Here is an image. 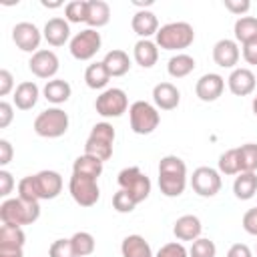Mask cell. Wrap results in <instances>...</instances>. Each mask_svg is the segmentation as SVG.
<instances>
[{
    "instance_id": "obj_1",
    "label": "cell",
    "mask_w": 257,
    "mask_h": 257,
    "mask_svg": "<svg viewBox=\"0 0 257 257\" xmlns=\"http://www.w3.org/2000/svg\"><path fill=\"white\" fill-rule=\"evenodd\" d=\"M187 187V165L177 155H167L159 161V189L165 197H179Z\"/></svg>"
},
{
    "instance_id": "obj_2",
    "label": "cell",
    "mask_w": 257,
    "mask_h": 257,
    "mask_svg": "<svg viewBox=\"0 0 257 257\" xmlns=\"http://www.w3.org/2000/svg\"><path fill=\"white\" fill-rule=\"evenodd\" d=\"M40 217V203L24 201L22 197L4 199L0 205V221L6 225H32Z\"/></svg>"
},
{
    "instance_id": "obj_3",
    "label": "cell",
    "mask_w": 257,
    "mask_h": 257,
    "mask_svg": "<svg viewBox=\"0 0 257 257\" xmlns=\"http://www.w3.org/2000/svg\"><path fill=\"white\" fill-rule=\"evenodd\" d=\"M155 38L157 46L163 50H183L193 44L195 30L189 22H169L159 28Z\"/></svg>"
},
{
    "instance_id": "obj_4",
    "label": "cell",
    "mask_w": 257,
    "mask_h": 257,
    "mask_svg": "<svg viewBox=\"0 0 257 257\" xmlns=\"http://www.w3.org/2000/svg\"><path fill=\"white\" fill-rule=\"evenodd\" d=\"M114 128L110 122H96L84 143V155H90L98 161H108L112 157V145H114Z\"/></svg>"
},
{
    "instance_id": "obj_5",
    "label": "cell",
    "mask_w": 257,
    "mask_h": 257,
    "mask_svg": "<svg viewBox=\"0 0 257 257\" xmlns=\"http://www.w3.org/2000/svg\"><path fill=\"white\" fill-rule=\"evenodd\" d=\"M68 131V114L58 108H44L36 118H34V133L44 139H58Z\"/></svg>"
},
{
    "instance_id": "obj_6",
    "label": "cell",
    "mask_w": 257,
    "mask_h": 257,
    "mask_svg": "<svg viewBox=\"0 0 257 257\" xmlns=\"http://www.w3.org/2000/svg\"><path fill=\"white\" fill-rule=\"evenodd\" d=\"M128 118H131V128L137 135H151L161 122L159 108L147 100L133 102L128 106Z\"/></svg>"
},
{
    "instance_id": "obj_7",
    "label": "cell",
    "mask_w": 257,
    "mask_h": 257,
    "mask_svg": "<svg viewBox=\"0 0 257 257\" xmlns=\"http://www.w3.org/2000/svg\"><path fill=\"white\" fill-rule=\"evenodd\" d=\"M118 187L131 195V199L139 205L151 195V179L139 167H126L118 173Z\"/></svg>"
},
{
    "instance_id": "obj_8",
    "label": "cell",
    "mask_w": 257,
    "mask_h": 257,
    "mask_svg": "<svg viewBox=\"0 0 257 257\" xmlns=\"http://www.w3.org/2000/svg\"><path fill=\"white\" fill-rule=\"evenodd\" d=\"M94 108L104 118H116V116H120V114L126 112V108H128V96H126V92L122 88H116V86L106 88V90H102L96 96Z\"/></svg>"
},
{
    "instance_id": "obj_9",
    "label": "cell",
    "mask_w": 257,
    "mask_h": 257,
    "mask_svg": "<svg viewBox=\"0 0 257 257\" xmlns=\"http://www.w3.org/2000/svg\"><path fill=\"white\" fill-rule=\"evenodd\" d=\"M96 181L98 179L72 173V177L68 181V191H70V197L74 199L76 205H80V207H92V205H96V201L100 197V189H98V183Z\"/></svg>"
},
{
    "instance_id": "obj_10",
    "label": "cell",
    "mask_w": 257,
    "mask_h": 257,
    "mask_svg": "<svg viewBox=\"0 0 257 257\" xmlns=\"http://www.w3.org/2000/svg\"><path fill=\"white\" fill-rule=\"evenodd\" d=\"M100 44H102L100 32L94 30V28H86V30H82V32L72 36V40H70V54L76 60H90L100 50Z\"/></svg>"
},
{
    "instance_id": "obj_11",
    "label": "cell",
    "mask_w": 257,
    "mask_h": 257,
    "mask_svg": "<svg viewBox=\"0 0 257 257\" xmlns=\"http://www.w3.org/2000/svg\"><path fill=\"white\" fill-rule=\"evenodd\" d=\"M191 187L199 197H215L221 191V173L213 167H197L191 177Z\"/></svg>"
},
{
    "instance_id": "obj_12",
    "label": "cell",
    "mask_w": 257,
    "mask_h": 257,
    "mask_svg": "<svg viewBox=\"0 0 257 257\" xmlns=\"http://www.w3.org/2000/svg\"><path fill=\"white\" fill-rule=\"evenodd\" d=\"M42 32L38 30L36 24L32 22H18L14 28H12V40L14 44L22 50V52H38L40 48V40H42Z\"/></svg>"
},
{
    "instance_id": "obj_13",
    "label": "cell",
    "mask_w": 257,
    "mask_h": 257,
    "mask_svg": "<svg viewBox=\"0 0 257 257\" xmlns=\"http://www.w3.org/2000/svg\"><path fill=\"white\" fill-rule=\"evenodd\" d=\"M32 181H34L38 201L56 199L62 191V177L56 171H40V173L32 175Z\"/></svg>"
},
{
    "instance_id": "obj_14",
    "label": "cell",
    "mask_w": 257,
    "mask_h": 257,
    "mask_svg": "<svg viewBox=\"0 0 257 257\" xmlns=\"http://www.w3.org/2000/svg\"><path fill=\"white\" fill-rule=\"evenodd\" d=\"M28 68H30V72H32L34 76H38V78H50V80H52V76H54V74L58 72V68H60V62H58V56H56L52 50L40 48L38 52H34V54L30 56Z\"/></svg>"
},
{
    "instance_id": "obj_15",
    "label": "cell",
    "mask_w": 257,
    "mask_h": 257,
    "mask_svg": "<svg viewBox=\"0 0 257 257\" xmlns=\"http://www.w3.org/2000/svg\"><path fill=\"white\" fill-rule=\"evenodd\" d=\"M223 88H225V78L221 74H217V72H207L197 80L195 94L203 102H213L223 94Z\"/></svg>"
},
{
    "instance_id": "obj_16",
    "label": "cell",
    "mask_w": 257,
    "mask_h": 257,
    "mask_svg": "<svg viewBox=\"0 0 257 257\" xmlns=\"http://www.w3.org/2000/svg\"><path fill=\"white\" fill-rule=\"evenodd\" d=\"M239 56H241L239 44L231 38H221L213 46V60L221 68H235V64L239 62Z\"/></svg>"
},
{
    "instance_id": "obj_17",
    "label": "cell",
    "mask_w": 257,
    "mask_h": 257,
    "mask_svg": "<svg viewBox=\"0 0 257 257\" xmlns=\"http://www.w3.org/2000/svg\"><path fill=\"white\" fill-rule=\"evenodd\" d=\"M227 84H229V90L235 96H247L255 90L257 76L249 68H233V72L227 78Z\"/></svg>"
},
{
    "instance_id": "obj_18",
    "label": "cell",
    "mask_w": 257,
    "mask_h": 257,
    "mask_svg": "<svg viewBox=\"0 0 257 257\" xmlns=\"http://www.w3.org/2000/svg\"><path fill=\"white\" fill-rule=\"evenodd\" d=\"M42 36H44V40L50 46H64L68 42V38H70V24H68V20L60 18V16L50 18L44 24Z\"/></svg>"
},
{
    "instance_id": "obj_19",
    "label": "cell",
    "mask_w": 257,
    "mask_h": 257,
    "mask_svg": "<svg viewBox=\"0 0 257 257\" xmlns=\"http://www.w3.org/2000/svg\"><path fill=\"white\" fill-rule=\"evenodd\" d=\"M153 102L159 110H173L181 102V92L173 82H159L153 88Z\"/></svg>"
},
{
    "instance_id": "obj_20",
    "label": "cell",
    "mask_w": 257,
    "mask_h": 257,
    "mask_svg": "<svg viewBox=\"0 0 257 257\" xmlns=\"http://www.w3.org/2000/svg\"><path fill=\"white\" fill-rule=\"evenodd\" d=\"M201 231H203V225L197 215H183L173 225V233L179 241H195L201 237Z\"/></svg>"
},
{
    "instance_id": "obj_21",
    "label": "cell",
    "mask_w": 257,
    "mask_h": 257,
    "mask_svg": "<svg viewBox=\"0 0 257 257\" xmlns=\"http://www.w3.org/2000/svg\"><path fill=\"white\" fill-rule=\"evenodd\" d=\"M131 28L141 38H149L153 34L157 36V32H159V18L151 10H139V12H135V16L131 20Z\"/></svg>"
},
{
    "instance_id": "obj_22",
    "label": "cell",
    "mask_w": 257,
    "mask_h": 257,
    "mask_svg": "<svg viewBox=\"0 0 257 257\" xmlns=\"http://www.w3.org/2000/svg\"><path fill=\"white\" fill-rule=\"evenodd\" d=\"M38 96H40L38 84L32 82V80H24V82H20V84L16 86L12 98H14L16 108H20V110H30V108L38 102Z\"/></svg>"
},
{
    "instance_id": "obj_23",
    "label": "cell",
    "mask_w": 257,
    "mask_h": 257,
    "mask_svg": "<svg viewBox=\"0 0 257 257\" xmlns=\"http://www.w3.org/2000/svg\"><path fill=\"white\" fill-rule=\"evenodd\" d=\"M133 56H135V62L143 68H153L159 60V46L157 42L149 40V38H141L137 44H135V50H133Z\"/></svg>"
},
{
    "instance_id": "obj_24",
    "label": "cell",
    "mask_w": 257,
    "mask_h": 257,
    "mask_svg": "<svg viewBox=\"0 0 257 257\" xmlns=\"http://www.w3.org/2000/svg\"><path fill=\"white\" fill-rule=\"evenodd\" d=\"M122 257H155L149 241L143 235H126L120 243Z\"/></svg>"
},
{
    "instance_id": "obj_25",
    "label": "cell",
    "mask_w": 257,
    "mask_h": 257,
    "mask_svg": "<svg viewBox=\"0 0 257 257\" xmlns=\"http://www.w3.org/2000/svg\"><path fill=\"white\" fill-rule=\"evenodd\" d=\"M102 62H104V66H106V70H108L110 76H124V74L131 70V58H128V54H126L124 50H120V48L108 50V52L104 54Z\"/></svg>"
},
{
    "instance_id": "obj_26",
    "label": "cell",
    "mask_w": 257,
    "mask_h": 257,
    "mask_svg": "<svg viewBox=\"0 0 257 257\" xmlns=\"http://www.w3.org/2000/svg\"><path fill=\"white\" fill-rule=\"evenodd\" d=\"M42 94L48 102L52 104H62L70 98L72 94V88L70 84L64 80V78H52V80H46L44 88H42Z\"/></svg>"
},
{
    "instance_id": "obj_27",
    "label": "cell",
    "mask_w": 257,
    "mask_h": 257,
    "mask_svg": "<svg viewBox=\"0 0 257 257\" xmlns=\"http://www.w3.org/2000/svg\"><path fill=\"white\" fill-rule=\"evenodd\" d=\"M110 20V6L104 0H88V16H86V24L88 28H102L106 26Z\"/></svg>"
},
{
    "instance_id": "obj_28",
    "label": "cell",
    "mask_w": 257,
    "mask_h": 257,
    "mask_svg": "<svg viewBox=\"0 0 257 257\" xmlns=\"http://www.w3.org/2000/svg\"><path fill=\"white\" fill-rule=\"evenodd\" d=\"M233 193L239 201H249L257 195V175L255 173H239L233 181Z\"/></svg>"
},
{
    "instance_id": "obj_29",
    "label": "cell",
    "mask_w": 257,
    "mask_h": 257,
    "mask_svg": "<svg viewBox=\"0 0 257 257\" xmlns=\"http://www.w3.org/2000/svg\"><path fill=\"white\" fill-rule=\"evenodd\" d=\"M24 241H26V235H24L22 227L2 223V227H0V249H10V251L24 249Z\"/></svg>"
},
{
    "instance_id": "obj_30",
    "label": "cell",
    "mask_w": 257,
    "mask_h": 257,
    "mask_svg": "<svg viewBox=\"0 0 257 257\" xmlns=\"http://www.w3.org/2000/svg\"><path fill=\"white\" fill-rule=\"evenodd\" d=\"M195 58L193 56H189V54H185V52H179V54H175V56H171L169 58V62H167V72L173 76V78H185V76H189L193 70H195Z\"/></svg>"
},
{
    "instance_id": "obj_31",
    "label": "cell",
    "mask_w": 257,
    "mask_h": 257,
    "mask_svg": "<svg viewBox=\"0 0 257 257\" xmlns=\"http://www.w3.org/2000/svg\"><path fill=\"white\" fill-rule=\"evenodd\" d=\"M108 80H110V74H108V70H106V66H104L102 60L100 62H92V64L86 66V70H84V82H86L88 88L100 90V88H104L108 84Z\"/></svg>"
},
{
    "instance_id": "obj_32",
    "label": "cell",
    "mask_w": 257,
    "mask_h": 257,
    "mask_svg": "<svg viewBox=\"0 0 257 257\" xmlns=\"http://www.w3.org/2000/svg\"><path fill=\"white\" fill-rule=\"evenodd\" d=\"M233 32H235V42H241V44H247L251 40L257 38V18L255 16H241L235 20V26H233Z\"/></svg>"
},
{
    "instance_id": "obj_33",
    "label": "cell",
    "mask_w": 257,
    "mask_h": 257,
    "mask_svg": "<svg viewBox=\"0 0 257 257\" xmlns=\"http://www.w3.org/2000/svg\"><path fill=\"white\" fill-rule=\"evenodd\" d=\"M102 161L90 157V155H80L74 159L72 163V173H78V175H86V177H92V179H98L102 175Z\"/></svg>"
},
{
    "instance_id": "obj_34",
    "label": "cell",
    "mask_w": 257,
    "mask_h": 257,
    "mask_svg": "<svg viewBox=\"0 0 257 257\" xmlns=\"http://www.w3.org/2000/svg\"><path fill=\"white\" fill-rule=\"evenodd\" d=\"M237 151H239L241 173H255L257 171V143H245L237 147Z\"/></svg>"
},
{
    "instance_id": "obj_35",
    "label": "cell",
    "mask_w": 257,
    "mask_h": 257,
    "mask_svg": "<svg viewBox=\"0 0 257 257\" xmlns=\"http://www.w3.org/2000/svg\"><path fill=\"white\" fill-rule=\"evenodd\" d=\"M70 243H72L74 253L78 257H86V255L94 253V247H96V241H94V237L88 231H76L70 237Z\"/></svg>"
},
{
    "instance_id": "obj_36",
    "label": "cell",
    "mask_w": 257,
    "mask_h": 257,
    "mask_svg": "<svg viewBox=\"0 0 257 257\" xmlns=\"http://www.w3.org/2000/svg\"><path fill=\"white\" fill-rule=\"evenodd\" d=\"M86 16H88V0H72L64 6V18L68 20V24L86 22Z\"/></svg>"
},
{
    "instance_id": "obj_37",
    "label": "cell",
    "mask_w": 257,
    "mask_h": 257,
    "mask_svg": "<svg viewBox=\"0 0 257 257\" xmlns=\"http://www.w3.org/2000/svg\"><path fill=\"white\" fill-rule=\"evenodd\" d=\"M219 173L221 175H239L241 165H239V151L229 149L219 157Z\"/></svg>"
},
{
    "instance_id": "obj_38",
    "label": "cell",
    "mask_w": 257,
    "mask_h": 257,
    "mask_svg": "<svg viewBox=\"0 0 257 257\" xmlns=\"http://www.w3.org/2000/svg\"><path fill=\"white\" fill-rule=\"evenodd\" d=\"M215 255H217V247L207 237L195 239L193 245H191V249H189V257H215Z\"/></svg>"
},
{
    "instance_id": "obj_39",
    "label": "cell",
    "mask_w": 257,
    "mask_h": 257,
    "mask_svg": "<svg viewBox=\"0 0 257 257\" xmlns=\"http://www.w3.org/2000/svg\"><path fill=\"white\" fill-rule=\"evenodd\" d=\"M48 257H78V255L74 253L70 239H56L48 249Z\"/></svg>"
},
{
    "instance_id": "obj_40",
    "label": "cell",
    "mask_w": 257,
    "mask_h": 257,
    "mask_svg": "<svg viewBox=\"0 0 257 257\" xmlns=\"http://www.w3.org/2000/svg\"><path fill=\"white\" fill-rule=\"evenodd\" d=\"M112 207L118 211V213H131V211H135V207H137V203L131 199V195L126 193V191H116L114 195H112Z\"/></svg>"
},
{
    "instance_id": "obj_41",
    "label": "cell",
    "mask_w": 257,
    "mask_h": 257,
    "mask_svg": "<svg viewBox=\"0 0 257 257\" xmlns=\"http://www.w3.org/2000/svg\"><path fill=\"white\" fill-rule=\"evenodd\" d=\"M155 257H189V251L181 241H171V243H165Z\"/></svg>"
},
{
    "instance_id": "obj_42",
    "label": "cell",
    "mask_w": 257,
    "mask_h": 257,
    "mask_svg": "<svg viewBox=\"0 0 257 257\" xmlns=\"http://www.w3.org/2000/svg\"><path fill=\"white\" fill-rule=\"evenodd\" d=\"M18 197H22L24 201H32V203H38V197H36V189H34V181H32V175L20 179L18 183Z\"/></svg>"
},
{
    "instance_id": "obj_43",
    "label": "cell",
    "mask_w": 257,
    "mask_h": 257,
    "mask_svg": "<svg viewBox=\"0 0 257 257\" xmlns=\"http://www.w3.org/2000/svg\"><path fill=\"white\" fill-rule=\"evenodd\" d=\"M223 4H225V8H227L231 14H237L239 18L245 16V14L249 12V8H251V2H249V0H225Z\"/></svg>"
},
{
    "instance_id": "obj_44",
    "label": "cell",
    "mask_w": 257,
    "mask_h": 257,
    "mask_svg": "<svg viewBox=\"0 0 257 257\" xmlns=\"http://www.w3.org/2000/svg\"><path fill=\"white\" fill-rule=\"evenodd\" d=\"M12 90H16L14 88V76L10 70L2 68L0 70V96H8Z\"/></svg>"
},
{
    "instance_id": "obj_45",
    "label": "cell",
    "mask_w": 257,
    "mask_h": 257,
    "mask_svg": "<svg viewBox=\"0 0 257 257\" xmlns=\"http://www.w3.org/2000/svg\"><path fill=\"white\" fill-rule=\"evenodd\" d=\"M241 225H243V229H245L249 235H257V207L249 209V211L243 215Z\"/></svg>"
},
{
    "instance_id": "obj_46",
    "label": "cell",
    "mask_w": 257,
    "mask_h": 257,
    "mask_svg": "<svg viewBox=\"0 0 257 257\" xmlns=\"http://www.w3.org/2000/svg\"><path fill=\"white\" fill-rule=\"evenodd\" d=\"M14 189V177L10 171L2 169L0 171V197H8Z\"/></svg>"
},
{
    "instance_id": "obj_47",
    "label": "cell",
    "mask_w": 257,
    "mask_h": 257,
    "mask_svg": "<svg viewBox=\"0 0 257 257\" xmlns=\"http://www.w3.org/2000/svg\"><path fill=\"white\" fill-rule=\"evenodd\" d=\"M14 118V106L6 100L0 102V128H6Z\"/></svg>"
},
{
    "instance_id": "obj_48",
    "label": "cell",
    "mask_w": 257,
    "mask_h": 257,
    "mask_svg": "<svg viewBox=\"0 0 257 257\" xmlns=\"http://www.w3.org/2000/svg\"><path fill=\"white\" fill-rule=\"evenodd\" d=\"M12 155H14V149H12L10 141L0 139V165L6 167V165L12 161Z\"/></svg>"
},
{
    "instance_id": "obj_49",
    "label": "cell",
    "mask_w": 257,
    "mask_h": 257,
    "mask_svg": "<svg viewBox=\"0 0 257 257\" xmlns=\"http://www.w3.org/2000/svg\"><path fill=\"white\" fill-rule=\"evenodd\" d=\"M243 58L247 64H257V38L243 44Z\"/></svg>"
},
{
    "instance_id": "obj_50",
    "label": "cell",
    "mask_w": 257,
    "mask_h": 257,
    "mask_svg": "<svg viewBox=\"0 0 257 257\" xmlns=\"http://www.w3.org/2000/svg\"><path fill=\"white\" fill-rule=\"evenodd\" d=\"M227 257H253V253L245 243H235V245L229 247Z\"/></svg>"
},
{
    "instance_id": "obj_51",
    "label": "cell",
    "mask_w": 257,
    "mask_h": 257,
    "mask_svg": "<svg viewBox=\"0 0 257 257\" xmlns=\"http://www.w3.org/2000/svg\"><path fill=\"white\" fill-rule=\"evenodd\" d=\"M0 257H24V253H22V249H14V251L0 249Z\"/></svg>"
},
{
    "instance_id": "obj_52",
    "label": "cell",
    "mask_w": 257,
    "mask_h": 257,
    "mask_svg": "<svg viewBox=\"0 0 257 257\" xmlns=\"http://www.w3.org/2000/svg\"><path fill=\"white\" fill-rule=\"evenodd\" d=\"M133 4L135 6H141L143 10H147V6H153V0H145V2L143 0H133Z\"/></svg>"
},
{
    "instance_id": "obj_53",
    "label": "cell",
    "mask_w": 257,
    "mask_h": 257,
    "mask_svg": "<svg viewBox=\"0 0 257 257\" xmlns=\"http://www.w3.org/2000/svg\"><path fill=\"white\" fill-rule=\"evenodd\" d=\"M40 4H42L44 8H60V6H62V2H46V0H42Z\"/></svg>"
},
{
    "instance_id": "obj_54",
    "label": "cell",
    "mask_w": 257,
    "mask_h": 257,
    "mask_svg": "<svg viewBox=\"0 0 257 257\" xmlns=\"http://www.w3.org/2000/svg\"><path fill=\"white\" fill-rule=\"evenodd\" d=\"M251 108H253V114L257 116V96H253V102H251Z\"/></svg>"
}]
</instances>
